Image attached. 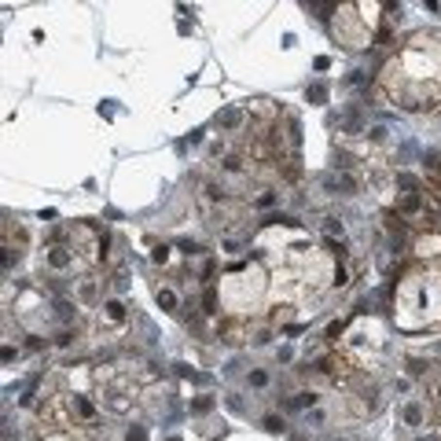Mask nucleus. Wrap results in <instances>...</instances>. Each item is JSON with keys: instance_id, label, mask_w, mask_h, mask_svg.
<instances>
[{"instance_id": "nucleus-1", "label": "nucleus", "mask_w": 441, "mask_h": 441, "mask_svg": "<svg viewBox=\"0 0 441 441\" xmlns=\"http://www.w3.org/2000/svg\"><path fill=\"white\" fill-rule=\"evenodd\" d=\"M327 188H338L342 195H357V180H353L346 169H342L338 176H327Z\"/></svg>"}, {"instance_id": "nucleus-3", "label": "nucleus", "mask_w": 441, "mask_h": 441, "mask_svg": "<svg viewBox=\"0 0 441 441\" xmlns=\"http://www.w3.org/2000/svg\"><path fill=\"white\" fill-rule=\"evenodd\" d=\"M405 423H408V426H419V423H423V408H419L416 401L405 408Z\"/></svg>"}, {"instance_id": "nucleus-13", "label": "nucleus", "mask_w": 441, "mask_h": 441, "mask_svg": "<svg viewBox=\"0 0 441 441\" xmlns=\"http://www.w3.org/2000/svg\"><path fill=\"white\" fill-rule=\"evenodd\" d=\"M265 383H268L265 371H250V386H265Z\"/></svg>"}, {"instance_id": "nucleus-11", "label": "nucleus", "mask_w": 441, "mask_h": 441, "mask_svg": "<svg viewBox=\"0 0 441 441\" xmlns=\"http://www.w3.org/2000/svg\"><path fill=\"white\" fill-rule=\"evenodd\" d=\"M125 438H129V441H147V434H143V426H129Z\"/></svg>"}, {"instance_id": "nucleus-8", "label": "nucleus", "mask_w": 441, "mask_h": 441, "mask_svg": "<svg viewBox=\"0 0 441 441\" xmlns=\"http://www.w3.org/2000/svg\"><path fill=\"white\" fill-rule=\"evenodd\" d=\"M210 408H213V401H210V397H199V401H192V412H199V416H206Z\"/></svg>"}, {"instance_id": "nucleus-14", "label": "nucleus", "mask_w": 441, "mask_h": 441, "mask_svg": "<svg viewBox=\"0 0 441 441\" xmlns=\"http://www.w3.org/2000/svg\"><path fill=\"white\" fill-rule=\"evenodd\" d=\"M202 305H206V313H213V309H217V294H213V291H206V298H202Z\"/></svg>"}, {"instance_id": "nucleus-10", "label": "nucleus", "mask_w": 441, "mask_h": 441, "mask_svg": "<svg viewBox=\"0 0 441 441\" xmlns=\"http://www.w3.org/2000/svg\"><path fill=\"white\" fill-rule=\"evenodd\" d=\"M283 426H287V423H283L280 416H268V419H265V430H272V434H280Z\"/></svg>"}, {"instance_id": "nucleus-15", "label": "nucleus", "mask_w": 441, "mask_h": 441, "mask_svg": "<svg viewBox=\"0 0 441 441\" xmlns=\"http://www.w3.org/2000/svg\"><path fill=\"white\" fill-rule=\"evenodd\" d=\"M166 441H180V438H166Z\"/></svg>"}, {"instance_id": "nucleus-9", "label": "nucleus", "mask_w": 441, "mask_h": 441, "mask_svg": "<svg viewBox=\"0 0 441 441\" xmlns=\"http://www.w3.org/2000/svg\"><path fill=\"white\" fill-rule=\"evenodd\" d=\"M107 317H110V320H122V317H125L122 301H107Z\"/></svg>"}, {"instance_id": "nucleus-2", "label": "nucleus", "mask_w": 441, "mask_h": 441, "mask_svg": "<svg viewBox=\"0 0 441 441\" xmlns=\"http://www.w3.org/2000/svg\"><path fill=\"white\" fill-rule=\"evenodd\" d=\"M217 125H221V129H239V125H243V114H239V110H225V114L217 118Z\"/></svg>"}, {"instance_id": "nucleus-4", "label": "nucleus", "mask_w": 441, "mask_h": 441, "mask_svg": "<svg viewBox=\"0 0 441 441\" xmlns=\"http://www.w3.org/2000/svg\"><path fill=\"white\" fill-rule=\"evenodd\" d=\"M313 405H317V393L309 390V393H298V397H294L287 408H313Z\"/></svg>"}, {"instance_id": "nucleus-5", "label": "nucleus", "mask_w": 441, "mask_h": 441, "mask_svg": "<svg viewBox=\"0 0 441 441\" xmlns=\"http://www.w3.org/2000/svg\"><path fill=\"white\" fill-rule=\"evenodd\" d=\"M416 210H419V195H416V192H408L405 199H401V213H416Z\"/></svg>"}, {"instance_id": "nucleus-12", "label": "nucleus", "mask_w": 441, "mask_h": 441, "mask_svg": "<svg viewBox=\"0 0 441 441\" xmlns=\"http://www.w3.org/2000/svg\"><path fill=\"white\" fill-rule=\"evenodd\" d=\"M324 228H327L331 235H342V221H338V217H327V225H324Z\"/></svg>"}, {"instance_id": "nucleus-6", "label": "nucleus", "mask_w": 441, "mask_h": 441, "mask_svg": "<svg viewBox=\"0 0 441 441\" xmlns=\"http://www.w3.org/2000/svg\"><path fill=\"white\" fill-rule=\"evenodd\" d=\"M159 305L173 313V309H176V294H173V291H159Z\"/></svg>"}, {"instance_id": "nucleus-7", "label": "nucleus", "mask_w": 441, "mask_h": 441, "mask_svg": "<svg viewBox=\"0 0 441 441\" xmlns=\"http://www.w3.org/2000/svg\"><path fill=\"white\" fill-rule=\"evenodd\" d=\"M309 100H313V103H324V100H327V88H324V85H309Z\"/></svg>"}]
</instances>
